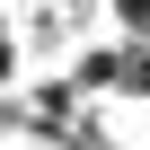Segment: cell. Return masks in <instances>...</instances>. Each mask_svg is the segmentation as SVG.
Segmentation results:
<instances>
[{
  "label": "cell",
  "mask_w": 150,
  "mask_h": 150,
  "mask_svg": "<svg viewBox=\"0 0 150 150\" xmlns=\"http://www.w3.org/2000/svg\"><path fill=\"white\" fill-rule=\"evenodd\" d=\"M9 71H18V44H9V35H0V80H9Z\"/></svg>",
  "instance_id": "1"
}]
</instances>
